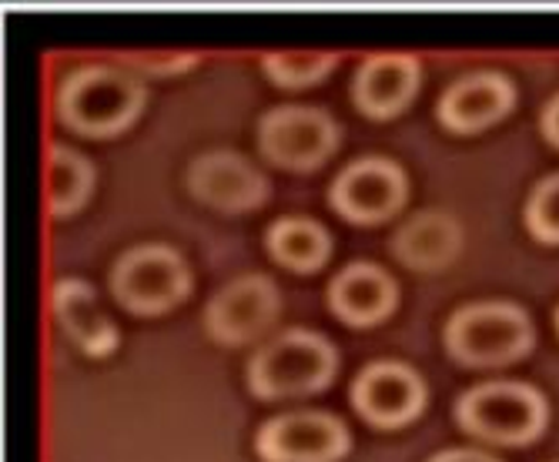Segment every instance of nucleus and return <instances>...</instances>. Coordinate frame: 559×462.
<instances>
[{"label": "nucleus", "instance_id": "nucleus-19", "mask_svg": "<svg viewBox=\"0 0 559 462\" xmlns=\"http://www.w3.org/2000/svg\"><path fill=\"white\" fill-rule=\"evenodd\" d=\"M338 68L332 50H269L262 55V71L278 87H312Z\"/></svg>", "mask_w": 559, "mask_h": 462}, {"label": "nucleus", "instance_id": "nucleus-4", "mask_svg": "<svg viewBox=\"0 0 559 462\" xmlns=\"http://www.w3.org/2000/svg\"><path fill=\"white\" fill-rule=\"evenodd\" d=\"M108 288L131 316H165L191 295L194 275L185 254L168 241H141L115 259Z\"/></svg>", "mask_w": 559, "mask_h": 462}, {"label": "nucleus", "instance_id": "nucleus-22", "mask_svg": "<svg viewBox=\"0 0 559 462\" xmlns=\"http://www.w3.org/2000/svg\"><path fill=\"white\" fill-rule=\"evenodd\" d=\"M429 462H499V459L479 449H445V452H436Z\"/></svg>", "mask_w": 559, "mask_h": 462}, {"label": "nucleus", "instance_id": "nucleus-17", "mask_svg": "<svg viewBox=\"0 0 559 462\" xmlns=\"http://www.w3.org/2000/svg\"><path fill=\"white\" fill-rule=\"evenodd\" d=\"M332 232L309 215H282L265 228L269 259L288 272L316 275L332 259Z\"/></svg>", "mask_w": 559, "mask_h": 462}, {"label": "nucleus", "instance_id": "nucleus-5", "mask_svg": "<svg viewBox=\"0 0 559 462\" xmlns=\"http://www.w3.org/2000/svg\"><path fill=\"white\" fill-rule=\"evenodd\" d=\"M549 419V405L539 389L526 382H479L455 402V423L469 436L496 446L533 442Z\"/></svg>", "mask_w": 559, "mask_h": 462}, {"label": "nucleus", "instance_id": "nucleus-2", "mask_svg": "<svg viewBox=\"0 0 559 462\" xmlns=\"http://www.w3.org/2000/svg\"><path fill=\"white\" fill-rule=\"evenodd\" d=\"M338 376V348L316 329H282L251 352L245 386L262 402L305 399L329 389Z\"/></svg>", "mask_w": 559, "mask_h": 462}, {"label": "nucleus", "instance_id": "nucleus-15", "mask_svg": "<svg viewBox=\"0 0 559 462\" xmlns=\"http://www.w3.org/2000/svg\"><path fill=\"white\" fill-rule=\"evenodd\" d=\"M463 241H466V232H463L460 222H455L452 212L423 209V212L409 215L392 232L389 248L405 269L442 272V269H449L455 259H460Z\"/></svg>", "mask_w": 559, "mask_h": 462}, {"label": "nucleus", "instance_id": "nucleus-13", "mask_svg": "<svg viewBox=\"0 0 559 462\" xmlns=\"http://www.w3.org/2000/svg\"><path fill=\"white\" fill-rule=\"evenodd\" d=\"M516 108V84L502 71H469L455 78L436 105V118L442 128L455 134H476L496 121H502Z\"/></svg>", "mask_w": 559, "mask_h": 462}, {"label": "nucleus", "instance_id": "nucleus-8", "mask_svg": "<svg viewBox=\"0 0 559 462\" xmlns=\"http://www.w3.org/2000/svg\"><path fill=\"white\" fill-rule=\"evenodd\" d=\"M282 316V288L265 272H248L225 282L205 305V329L225 348L255 345Z\"/></svg>", "mask_w": 559, "mask_h": 462}, {"label": "nucleus", "instance_id": "nucleus-14", "mask_svg": "<svg viewBox=\"0 0 559 462\" xmlns=\"http://www.w3.org/2000/svg\"><path fill=\"white\" fill-rule=\"evenodd\" d=\"M325 301L338 322L372 329L399 308V282L376 262H348L332 275Z\"/></svg>", "mask_w": 559, "mask_h": 462}, {"label": "nucleus", "instance_id": "nucleus-18", "mask_svg": "<svg viewBox=\"0 0 559 462\" xmlns=\"http://www.w3.org/2000/svg\"><path fill=\"white\" fill-rule=\"evenodd\" d=\"M94 162L71 144L50 141L44 151V201L55 218L78 215L94 194Z\"/></svg>", "mask_w": 559, "mask_h": 462}, {"label": "nucleus", "instance_id": "nucleus-11", "mask_svg": "<svg viewBox=\"0 0 559 462\" xmlns=\"http://www.w3.org/2000/svg\"><path fill=\"white\" fill-rule=\"evenodd\" d=\"M185 188L194 201L209 204L222 215L255 212L269 201L272 191L265 171L231 147H212L198 154L185 171Z\"/></svg>", "mask_w": 559, "mask_h": 462}, {"label": "nucleus", "instance_id": "nucleus-16", "mask_svg": "<svg viewBox=\"0 0 559 462\" xmlns=\"http://www.w3.org/2000/svg\"><path fill=\"white\" fill-rule=\"evenodd\" d=\"M50 312L64 335L91 358H105L121 345V332L97 301V292L84 279H61L50 288Z\"/></svg>", "mask_w": 559, "mask_h": 462}, {"label": "nucleus", "instance_id": "nucleus-6", "mask_svg": "<svg viewBox=\"0 0 559 462\" xmlns=\"http://www.w3.org/2000/svg\"><path fill=\"white\" fill-rule=\"evenodd\" d=\"M338 144L342 128L319 105H275L259 118V151L285 171H319Z\"/></svg>", "mask_w": 559, "mask_h": 462}, {"label": "nucleus", "instance_id": "nucleus-10", "mask_svg": "<svg viewBox=\"0 0 559 462\" xmlns=\"http://www.w3.org/2000/svg\"><path fill=\"white\" fill-rule=\"evenodd\" d=\"M348 449V426L322 408L272 416L255 433V452L262 462H342Z\"/></svg>", "mask_w": 559, "mask_h": 462}, {"label": "nucleus", "instance_id": "nucleus-3", "mask_svg": "<svg viewBox=\"0 0 559 462\" xmlns=\"http://www.w3.org/2000/svg\"><path fill=\"white\" fill-rule=\"evenodd\" d=\"M533 322L520 305L489 298L469 301L455 308L445 322L442 342L455 363L489 369V366H510L533 348Z\"/></svg>", "mask_w": 559, "mask_h": 462}, {"label": "nucleus", "instance_id": "nucleus-23", "mask_svg": "<svg viewBox=\"0 0 559 462\" xmlns=\"http://www.w3.org/2000/svg\"><path fill=\"white\" fill-rule=\"evenodd\" d=\"M539 128H543V134L559 147V94L549 100V105L543 108V118H539Z\"/></svg>", "mask_w": 559, "mask_h": 462}, {"label": "nucleus", "instance_id": "nucleus-12", "mask_svg": "<svg viewBox=\"0 0 559 462\" xmlns=\"http://www.w3.org/2000/svg\"><path fill=\"white\" fill-rule=\"evenodd\" d=\"M423 87V61L405 50L366 55L352 74V100L362 115L385 121L413 105Z\"/></svg>", "mask_w": 559, "mask_h": 462}, {"label": "nucleus", "instance_id": "nucleus-20", "mask_svg": "<svg viewBox=\"0 0 559 462\" xmlns=\"http://www.w3.org/2000/svg\"><path fill=\"white\" fill-rule=\"evenodd\" d=\"M526 228L546 241V245H559V171L543 178L526 201Z\"/></svg>", "mask_w": 559, "mask_h": 462}, {"label": "nucleus", "instance_id": "nucleus-24", "mask_svg": "<svg viewBox=\"0 0 559 462\" xmlns=\"http://www.w3.org/2000/svg\"><path fill=\"white\" fill-rule=\"evenodd\" d=\"M556 329H559V308H556Z\"/></svg>", "mask_w": 559, "mask_h": 462}, {"label": "nucleus", "instance_id": "nucleus-21", "mask_svg": "<svg viewBox=\"0 0 559 462\" xmlns=\"http://www.w3.org/2000/svg\"><path fill=\"white\" fill-rule=\"evenodd\" d=\"M115 64L141 78H171L191 71L198 64V55H191V50H118Z\"/></svg>", "mask_w": 559, "mask_h": 462}, {"label": "nucleus", "instance_id": "nucleus-1", "mask_svg": "<svg viewBox=\"0 0 559 462\" xmlns=\"http://www.w3.org/2000/svg\"><path fill=\"white\" fill-rule=\"evenodd\" d=\"M147 108V84L141 74L115 64L94 61L64 74L55 94V111L64 128L81 138H118Z\"/></svg>", "mask_w": 559, "mask_h": 462}, {"label": "nucleus", "instance_id": "nucleus-7", "mask_svg": "<svg viewBox=\"0 0 559 462\" xmlns=\"http://www.w3.org/2000/svg\"><path fill=\"white\" fill-rule=\"evenodd\" d=\"M409 201V175L389 154H362L329 185L332 212L352 225H382Z\"/></svg>", "mask_w": 559, "mask_h": 462}, {"label": "nucleus", "instance_id": "nucleus-9", "mask_svg": "<svg viewBox=\"0 0 559 462\" xmlns=\"http://www.w3.org/2000/svg\"><path fill=\"white\" fill-rule=\"evenodd\" d=\"M352 408L359 413L372 429L392 433L409 426L423 416L429 389L419 369L409 363H399V358H379L369 363L359 376L352 379L348 389Z\"/></svg>", "mask_w": 559, "mask_h": 462}]
</instances>
